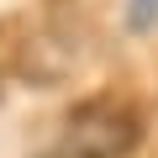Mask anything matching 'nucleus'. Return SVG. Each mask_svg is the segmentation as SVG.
Here are the masks:
<instances>
[{"instance_id": "f257e3e1", "label": "nucleus", "mask_w": 158, "mask_h": 158, "mask_svg": "<svg viewBox=\"0 0 158 158\" xmlns=\"http://www.w3.org/2000/svg\"><path fill=\"white\" fill-rule=\"evenodd\" d=\"M142 137V121L121 106H79L53 142V158H127Z\"/></svg>"}, {"instance_id": "f03ea898", "label": "nucleus", "mask_w": 158, "mask_h": 158, "mask_svg": "<svg viewBox=\"0 0 158 158\" xmlns=\"http://www.w3.org/2000/svg\"><path fill=\"white\" fill-rule=\"evenodd\" d=\"M127 27H132V32L158 27V0H127Z\"/></svg>"}]
</instances>
